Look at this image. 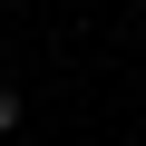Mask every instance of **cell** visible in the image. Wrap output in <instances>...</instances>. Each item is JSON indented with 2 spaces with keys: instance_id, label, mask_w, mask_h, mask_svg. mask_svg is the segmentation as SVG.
Returning a JSON list of instances; mask_svg holds the SVG:
<instances>
[{
  "instance_id": "6da1fadb",
  "label": "cell",
  "mask_w": 146,
  "mask_h": 146,
  "mask_svg": "<svg viewBox=\"0 0 146 146\" xmlns=\"http://www.w3.org/2000/svg\"><path fill=\"white\" fill-rule=\"evenodd\" d=\"M20 127H29V98H20L10 78H0V136H20Z\"/></svg>"
},
{
  "instance_id": "7a4b0ae2",
  "label": "cell",
  "mask_w": 146,
  "mask_h": 146,
  "mask_svg": "<svg viewBox=\"0 0 146 146\" xmlns=\"http://www.w3.org/2000/svg\"><path fill=\"white\" fill-rule=\"evenodd\" d=\"M136 10H146V0H136Z\"/></svg>"
}]
</instances>
